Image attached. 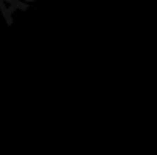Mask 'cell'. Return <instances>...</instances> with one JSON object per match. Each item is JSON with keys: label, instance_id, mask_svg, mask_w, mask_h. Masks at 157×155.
Segmentation results:
<instances>
[{"label": "cell", "instance_id": "cell-2", "mask_svg": "<svg viewBox=\"0 0 157 155\" xmlns=\"http://www.w3.org/2000/svg\"><path fill=\"white\" fill-rule=\"evenodd\" d=\"M25 3H32V2H35V0H24Z\"/></svg>", "mask_w": 157, "mask_h": 155}, {"label": "cell", "instance_id": "cell-1", "mask_svg": "<svg viewBox=\"0 0 157 155\" xmlns=\"http://www.w3.org/2000/svg\"><path fill=\"white\" fill-rule=\"evenodd\" d=\"M29 8V5L25 2H19V0H0V11H2V14L6 20L8 25L13 24V14H14L16 11H25Z\"/></svg>", "mask_w": 157, "mask_h": 155}]
</instances>
